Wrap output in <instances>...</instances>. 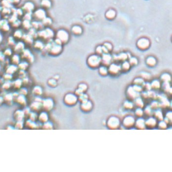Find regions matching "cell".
Instances as JSON below:
<instances>
[{"label": "cell", "mask_w": 172, "mask_h": 172, "mask_svg": "<svg viewBox=\"0 0 172 172\" xmlns=\"http://www.w3.org/2000/svg\"><path fill=\"white\" fill-rule=\"evenodd\" d=\"M87 63L91 68H97L101 63V57L97 54H93L88 57Z\"/></svg>", "instance_id": "1"}, {"label": "cell", "mask_w": 172, "mask_h": 172, "mask_svg": "<svg viewBox=\"0 0 172 172\" xmlns=\"http://www.w3.org/2000/svg\"><path fill=\"white\" fill-rule=\"evenodd\" d=\"M54 31L50 28H47L37 31V36L42 39H47L52 38L54 36Z\"/></svg>", "instance_id": "2"}, {"label": "cell", "mask_w": 172, "mask_h": 172, "mask_svg": "<svg viewBox=\"0 0 172 172\" xmlns=\"http://www.w3.org/2000/svg\"><path fill=\"white\" fill-rule=\"evenodd\" d=\"M56 38L58 39L62 44L66 43L69 39V34L67 31L63 29H60L56 33Z\"/></svg>", "instance_id": "3"}, {"label": "cell", "mask_w": 172, "mask_h": 172, "mask_svg": "<svg viewBox=\"0 0 172 172\" xmlns=\"http://www.w3.org/2000/svg\"><path fill=\"white\" fill-rule=\"evenodd\" d=\"M136 44L139 49L141 50H146L149 48L150 43L148 38L142 37L138 40Z\"/></svg>", "instance_id": "4"}, {"label": "cell", "mask_w": 172, "mask_h": 172, "mask_svg": "<svg viewBox=\"0 0 172 172\" xmlns=\"http://www.w3.org/2000/svg\"><path fill=\"white\" fill-rule=\"evenodd\" d=\"M108 70V73L113 76L118 75L122 71L121 65L115 63H111Z\"/></svg>", "instance_id": "5"}, {"label": "cell", "mask_w": 172, "mask_h": 172, "mask_svg": "<svg viewBox=\"0 0 172 172\" xmlns=\"http://www.w3.org/2000/svg\"><path fill=\"white\" fill-rule=\"evenodd\" d=\"M112 59L113 57L109 53H103L101 55V63L104 66H109L112 63Z\"/></svg>", "instance_id": "6"}, {"label": "cell", "mask_w": 172, "mask_h": 172, "mask_svg": "<svg viewBox=\"0 0 172 172\" xmlns=\"http://www.w3.org/2000/svg\"><path fill=\"white\" fill-rule=\"evenodd\" d=\"M62 47L61 45H57L55 43L54 45H52L51 48L49 50V53L53 56H57L62 52Z\"/></svg>", "instance_id": "7"}, {"label": "cell", "mask_w": 172, "mask_h": 172, "mask_svg": "<svg viewBox=\"0 0 172 172\" xmlns=\"http://www.w3.org/2000/svg\"><path fill=\"white\" fill-rule=\"evenodd\" d=\"M77 101L76 96L72 93H68L65 96L64 101L65 103L69 105L75 104Z\"/></svg>", "instance_id": "8"}, {"label": "cell", "mask_w": 172, "mask_h": 172, "mask_svg": "<svg viewBox=\"0 0 172 172\" xmlns=\"http://www.w3.org/2000/svg\"><path fill=\"white\" fill-rule=\"evenodd\" d=\"M108 126L110 128H115L118 127L119 125V120L118 118L115 116H112L110 117L108 120Z\"/></svg>", "instance_id": "9"}, {"label": "cell", "mask_w": 172, "mask_h": 172, "mask_svg": "<svg viewBox=\"0 0 172 172\" xmlns=\"http://www.w3.org/2000/svg\"><path fill=\"white\" fill-rule=\"evenodd\" d=\"M53 101L50 98L44 99L42 102V106L46 111H50L53 107Z\"/></svg>", "instance_id": "10"}, {"label": "cell", "mask_w": 172, "mask_h": 172, "mask_svg": "<svg viewBox=\"0 0 172 172\" xmlns=\"http://www.w3.org/2000/svg\"><path fill=\"white\" fill-rule=\"evenodd\" d=\"M22 57L29 62H32L33 60V57L29 49H24L22 52Z\"/></svg>", "instance_id": "11"}, {"label": "cell", "mask_w": 172, "mask_h": 172, "mask_svg": "<svg viewBox=\"0 0 172 172\" xmlns=\"http://www.w3.org/2000/svg\"><path fill=\"white\" fill-rule=\"evenodd\" d=\"M34 16L35 18L38 20H42L46 17V12L43 9H38L36 10L34 13Z\"/></svg>", "instance_id": "12"}, {"label": "cell", "mask_w": 172, "mask_h": 172, "mask_svg": "<svg viewBox=\"0 0 172 172\" xmlns=\"http://www.w3.org/2000/svg\"><path fill=\"white\" fill-rule=\"evenodd\" d=\"M128 57V54L126 53L122 52L120 53L117 55H115L113 57V59L115 60L118 61H122V62L126 60V59Z\"/></svg>", "instance_id": "13"}, {"label": "cell", "mask_w": 172, "mask_h": 172, "mask_svg": "<svg viewBox=\"0 0 172 172\" xmlns=\"http://www.w3.org/2000/svg\"><path fill=\"white\" fill-rule=\"evenodd\" d=\"M71 31L72 33L75 35H80L83 33L82 28L79 25H75L71 28Z\"/></svg>", "instance_id": "14"}, {"label": "cell", "mask_w": 172, "mask_h": 172, "mask_svg": "<svg viewBox=\"0 0 172 172\" xmlns=\"http://www.w3.org/2000/svg\"><path fill=\"white\" fill-rule=\"evenodd\" d=\"M116 12L114 9H110L107 10L105 13V17L107 19L113 20L116 16Z\"/></svg>", "instance_id": "15"}, {"label": "cell", "mask_w": 172, "mask_h": 172, "mask_svg": "<svg viewBox=\"0 0 172 172\" xmlns=\"http://www.w3.org/2000/svg\"><path fill=\"white\" fill-rule=\"evenodd\" d=\"M134 123V119L131 116H128L125 117L123 120V124L125 126L131 127Z\"/></svg>", "instance_id": "16"}, {"label": "cell", "mask_w": 172, "mask_h": 172, "mask_svg": "<svg viewBox=\"0 0 172 172\" xmlns=\"http://www.w3.org/2000/svg\"><path fill=\"white\" fill-rule=\"evenodd\" d=\"M25 49V44L22 41L18 42L14 47V50L17 53L22 52Z\"/></svg>", "instance_id": "17"}, {"label": "cell", "mask_w": 172, "mask_h": 172, "mask_svg": "<svg viewBox=\"0 0 172 172\" xmlns=\"http://www.w3.org/2000/svg\"><path fill=\"white\" fill-rule=\"evenodd\" d=\"M146 63L149 66H154L156 64V59L154 57L149 56L146 59Z\"/></svg>", "instance_id": "18"}, {"label": "cell", "mask_w": 172, "mask_h": 172, "mask_svg": "<svg viewBox=\"0 0 172 172\" xmlns=\"http://www.w3.org/2000/svg\"><path fill=\"white\" fill-rule=\"evenodd\" d=\"M81 106H82V109L84 111H89V110L91 109L92 107V105L90 102L87 101L86 100L82 102V104Z\"/></svg>", "instance_id": "19"}, {"label": "cell", "mask_w": 172, "mask_h": 172, "mask_svg": "<svg viewBox=\"0 0 172 172\" xmlns=\"http://www.w3.org/2000/svg\"><path fill=\"white\" fill-rule=\"evenodd\" d=\"M33 47L35 49L40 50H42L44 48V45L42 42V41L39 40H37L35 41L34 42H33Z\"/></svg>", "instance_id": "20"}, {"label": "cell", "mask_w": 172, "mask_h": 172, "mask_svg": "<svg viewBox=\"0 0 172 172\" xmlns=\"http://www.w3.org/2000/svg\"><path fill=\"white\" fill-rule=\"evenodd\" d=\"M24 9L28 13H30L34 8V5L31 2H27L23 7Z\"/></svg>", "instance_id": "21"}, {"label": "cell", "mask_w": 172, "mask_h": 172, "mask_svg": "<svg viewBox=\"0 0 172 172\" xmlns=\"http://www.w3.org/2000/svg\"><path fill=\"white\" fill-rule=\"evenodd\" d=\"M22 38L23 39L25 42H26V43L31 44L33 43V38L29 34H23Z\"/></svg>", "instance_id": "22"}, {"label": "cell", "mask_w": 172, "mask_h": 172, "mask_svg": "<svg viewBox=\"0 0 172 172\" xmlns=\"http://www.w3.org/2000/svg\"><path fill=\"white\" fill-rule=\"evenodd\" d=\"M39 120L41 122H46L47 121L48 119V116L46 113L45 112H42L40 114L39 116H38Z\"/></svg>", "instance_id": "23"}, {"label": "cell", "mask_w": 172, "mask_h": 172, "mask_svg": "<svg viewBox=\"0 0 172 172\" xmlns=\"http://www.w3.org/2000/svg\"><path fill=\"white\" fill-rule=\"evenodd\" d=\"M156 121L155 118L151 117L149 118L145 122V124L148 127H154L156 125Z\"/></svg>", "instance_id": "24"}, {"label": "cell", "mask_w": 172, "mask_h": 172, "mask_svg": "<svg viewBox=\"0 0 172 172\" xmlns=\"http://www.w3.org/2000/svg\"><path fill=\"white\" fill-rule=\"evenodd\" d=\"M130 64L129 62L126 60H125L122 62L121 65V70L124 71H127L129 70V69L130 68Z\"/></svg>", "instance_id": "25"}, {"label": "cell", "mask_w": 172, "mask_h": 172, "mask_svg": "<svg viewBox=\"0 0 172 172\" xmlns=\"http://www.w3.org/2000/svg\"><path fill=\"white\" fill-rule=\"evenodd\" d=\"M138 92L136 91L133 87L130 86L129 87L128 89H127V93L129 95V96H130L131 97H133L134 99L136 97V94H137Z\"/></svg>", "instance_id": "26"}, {"label": "cell", "mask_w": 172, "mask_h": 172, "mask_svg": "<svg viewBox=\"0 0 172 172\" xmlns=\"http://www.w3.org/2000/svg\"><path fill=\"white\" fill-rule=\"evenodd\" d=\"M99 72L102 76L107 75L108 73V70L107 66L104 65L100 66L99 68Z\"/></svg>", "instance_id": "27"}, {"label": "cell", "mask_w": 172, "mask_h": 172, "mask_svg": "<svg viewBox=\"0 0 172 172\" xmlns=\"http://www.w3.org/2000/svg\"><path fill=\"white\" fill-rule=\"evenodd\" d=\"M52 23V20L50 18L45 17L42 20V24L43 26H49Z\"/></svg>", "instance_id": "28"}, {"label": "cell", "mask_w": 172, "mask_h": 172, "mask_svg": "<svg viewBox=\"0 0 172 172\" xmlns=\"http://www.w3.org/2000/svg\"><path fill=\"white\" fill-rule=\"evenodd\" d=\"M33 93L36 95H40L42 93V89L41 87L39 86H35L32 90Z\"/></svg>", "instance_id": "29"}, {"label": "cell", "mask_w": 172, "mask_h": 172, "mask_svg": "<svg viewBox=\"0 0 172 172\" xmlns=\"http://www.w3.org/2000/svg\"><path fill=\"white\" fill-rule=\"evenodd\" d=\"M144 120L143 118H139L137 121H136V126L140 128H143L145 126V122H144Z\"/></svg>", "instance_id": "30"}, {"label": "cell", "mask_w": 172, "mask_h": 172, "mask_svg": "<svg viewBox=\"0 0 172 172\" xmlns=\"http://www.w3.org/2000/svg\"><path fill=\"white\" fill-rule=\"evenodd\" d=\"M13 35H14V37H13L14 38L19 39H21L22 38L23 34L22 31L21 30L17 29L14 31Z\"/></svg>", "instance_id": "31"}, {"label": "cell", "mask_w": 172, "mask_h": 172, "mask_svg": "<svg viewBox=\"0 0 172 172\" xmlns=\"http://www.w3.org/2000/svg\"><path fill=\"white\" fill-rule=\"evenodd\" d=\"M41 5L44 8H49L51 6V2L50 0H42Z\"/></svg>", "instance_id": "32"}, {"label": "cell", "mask_w": 172, "mask_h": 172, "mask_svg": "<svg viewBox=\"0 0 172 172\" xmlns=\"http://www.w3.org/2000/svg\"><path fill=\"white\" fill-rule=\"evenodd\" d=\"M150 86H151V87L157 89V88H159L160 87L161 85H160V82L158 80H154V81H152V82L150 84Z\"/></svg>", "instance_id": "33"}, {"label": "cell", "mask_w": 172, "mask_h": 172, "mask_svg": "<svg viewBox=\"0 0 172 172\" xmlns=\"http://www.w3.org/2000/svg\"><path fill=\"white\" fill-rule=\"evenodd\" d=\"M22 26L24 29H29L31 26V24H30L29 20H24L22 23Z\"/></svg>", "instance_id": "34"}, {"label": "cell", "mask_w": 172, "mask_h": 172, "mask_svg": "<svg viewBox=\"0 0 172 172\" xmlns=\"http://www.w3.org/2000/svg\"><path fill=\"white\" fill-rule=\"evenodd\" d=\"M42 106V104L41 105L39 102H35L32 103L31 105V108L35 111L39 110V108Z\"/></svg>", "instance_id": "35"}, {"label": "cell", "mask_w": 172, "mask_h": 172, "mask_svg": "<svg viewBox=\"0 0 172 172\" xmlns=\"http://www.w3.org/2000/svg\"><path fill=\"white\" fill-rule=\"evenodd\" d=\"M130 65H135L138 63V59L136 57H129V61H128Z\"/></svg>", "instance_id": "36"}, {"label": "cell", "mask_w": 172, "mask_h": 172, "mask_svg": "<svg viewBox=\"0 0 172 172\" xmlns=\"http://www.w3.org/2000/svg\"><path fill=\"white\" fill-rule=\"evenodd\" d=\"M18 101L19 103L22 105L26 104V100L25 99V97L24 95H20L18 97Z\"/></svg>", "instance_id": "37"}, {"label": "cell", "mask_w": 172, "mask_h": 172, "mask_svg": "<svg viewBox=\"0 0 172 172\" xmlns=\"http://www.w3.org/2000/svg\"><path fill=\"white\" fill-rule=\"evenodd\" d=\"M161 78L164 82H168L169 80L171 79V77L170 75H169L168 74L165 73L162 75V76L161 77Z\"/></svg>", "instance_id": "38"}, {"label": "cell", "mask_w": 172, "mask_h": 172, "mask_svg": "<svg viewBox=\"0 0 172 172\" xmlns=\"http://www.w3.org/2000/svg\"><path fill=\"white\" fill-rule=\"evenodd\" d=\"M135 85H139V86H143L144 84V80L142 78H136L134 81Z\"/></svg>", "instance_id": "39"}, {"label": "cell", "mask_w": 172, "mask_h": 172, "mask_svg": "<svg viewBox=\"0 0 172 172\" xmlns=\"http://www.w3.org/2000/svg\"><path fill=\"white\" fill-rule=\"evenodd\" d=\"M12 62L15 64H18L20 62V57L18 55H14L12 58Z\"/></svg>", "instance_id": "40"}, {"label": "cell", "mask_w": 172, "mask_h": 172, "mask_svg": "<svg viewBox=\"0 0 172 172\" xmlns=\"http://www.w3.org/2000/svg\"><path fill=\"white\" fill-rule=\"evenodd\" d=\"M26 125L28 127L31 128H34L37 126L33 121H31L30 120H29L27 121Z\"/></svg>", "instance_id": "41"}, {"label": "cell", "mask_w": 172, "mask_h": 172, "mask_svg": "<svg viewBox=\"0 0 172 172\" xmlns=\"http://www.w3.org/2000/svg\"><path fill=\"white\" fill-rule=\"evenodd\" d=\"M28 66H29V64L28 62L26 61L21 62L19 64V67L21 70H25L28 68Z\"/></svg>", "instance_id": "42"}, {"label": "cell", "mask_w": 172, "mask_h": 172, "mask_svg": "<svg viewBox=\"0 0 172 172\" xmlns=\"http://www.w3.org/2000/svg\"><path fill=\"white\" fill-rule=\"evenodd\" d=\"M95 52H96V54L98 55H100V56L102 55L103 54L102 46L99 45L97 46L95 49Z\"/></svg>", "instance_id": "43"}, {"label": "cell", "mask_w": 172, "mask_h": 172, "mask_svg": "<svg viewBox=\"0 0 172 172\" xmlns=\"http://www.w3.org/2000/svg\"><path fill=\"white\" fill-rule=\"evenodd\" d=\"M17 67L16 66H15L14 65H13L10 66L7 69V71H8L7 72L8 74H12V73L16 71L17 70Z\"/></svg>", "instance_id": "44"}, {"label": "cell", "mask_w": 172, "mask_h": 172, "mask_svg": "<svg viewBox=\"0 0 172 172\" xmlns=\"http://www.w3.org/2000/svg\"><path fill=\"white\" fill-rule=\"evenodd\" d=\"M103 46L108 50V51L110 52L113 49V46L112 45L109 43V42H105L103 44Z\"/></svg>", "instance_id": "45"}, {"label": "cell", "mask_w": 172, "mask_h": 172, "mask_svg": "<svg viewBox=\"0 0 172 172\" xmlns=\"http://www.w3.org/2000/svg\"><path fill=\"white\" fill-rule=\"evenodd\" d=\"M53 128L52 124L50 122H46L43 125V128L45 129H51Z\"/></svg>", "instance_id": "46"}, {"label": "cell", "mask_w": 172, "mask_h": 172, "mask_svg": "<svg viewBox=\"0 0 172 172\" xmlns=\"http://www.w3.org/2000/svg\"><path fill=\"white\" fill-rule=\"evenodd\" d=\"M23 84V82L22 80H21V79H17V80L15 81V83H14V85L17 88H19L21 87V86H22Z\"/></svg>", "instance_id": "47"}, {"label": "cell", "mask_w": 172, "mask_h": 172, "mask_svg": "<svg viewBox=\"0 0 172 172\" xmlns=\"http://www.w3.org/2000/svg\"><path fill=\"white\" fill-rule=\"evenodd\" d=\"M79 88L83 92L86 91V90L87 89V86L84 84H81L79 86Z\"/></svg>", "instance_id": "48"}, {"label": "cell", "mask_w": 172, "mask_h": 172, "mask_svg": "<svg viewBox=\"0 0 172 172\" xmlns=\"http://www.w3.org/2000/svg\"><path fill=\"white\" fill-rule=\"evenodd\" d=\"M37 118V115L34 113H31L29 115V119L31 121H34Z\"/></svg>", "instance_id": "49"}, {"label": "cell", "mask_w": 172, "mask_h": 172, "mask_svg": "<svg viewBox=\"0 0 172 172\" xmlns=\"http://www.w3.org/2000/svg\"><path fill=\"white\" fill-rule=\"evenodd\" d=\"M12 50L11 49H9V48H7L5 50L4 53H3V54L4 55H6V56H10L12 55Z\"/></svg>", "instance_id": "50"}, {"label": "cell", "mask_w": 172, "mask_h": 172, "mask_svg": "<svg viewBox=\"0 0 172 172\" xmlns=\"http://www.w3.org/2000/svg\"><path fill=\"white\" fill-rule=\"evenodd\" d=\"M48 84L50 86H56L57 83H56V81L55 80H54V79H50L48 81Z\"/></svg>", "instance_id": "51"}, {"label": "cell", "mask_w": 172, "mask_h": 172, "mask_svg": "<svg viewBox=\"0 0 172 172\" xmlns=\"http://www.w3.org/2000/svg\"><path fill=\"white\" fill-rule=\"evenodd\" d=\"M136 103H137V105L139 106V107H142L143 106V102L142 101V99H140V98H138L136 100Z\"/></svg>", "instance_id": "52"}, {"label": "cell", "mask_w": 172, "mask_h": 172, "mask_svg": "<svg viewBox=\"0 0 172 172\" xmlns=\"http://www.w3.org/2000/svg\"><path fill=\"white\" fill-rule=\"evenodd\" d=\"M124 107L125 108H129L130 109L133 107L132 103L130 102H125V103H124Z\"/></svg>", "instance_id": "53"}, {"label": "cell", "mask_w": 172, "mask_h": 172, "mask_svg": "<svg viewBox=\"0 0 172 172\" xmlns=\"http://www.w3.org/2000/svg\"><path fill=\"white\" fill-rule=\"evenodd\" d=\"M143 111L140 109H138L136 110V114L137 115H138V116H141L143 115Z\"/></svg>", "instance_id": "54"}, {"label": "cell", "mask_w": 172, "mask_h": 172, "mask_svg": "<svg viewBox=\"0 0 172 172\" xmlns=\"http://www.w3.org/2000/svg\"><path fill=\"white\" fill-rule=\"evenodd\" d=\"M20 92H21V95H27V89L25 88H21V89L20 90Z\"/></svg>", "instance_id": "55"}, {"label": "cell", "mask_w": 172, "mask_h": 172, "mask_svg": "<svg viewBox=\"0 0 172 172\" xmlns=\"http://www.w3.org/2000/svg\"><path fill=\"white\" fill-rule=\"evenodd\" d=\"M14 37H9V40H8V43L10 44V45H13L15 44V42H12V41H14Z\"/></svg>", "instance_id": "56"}, {"label": "cell", "mask_w": 172, "mask_h": 172, "mask_svg": "<svg viewBox=\"0 0 172 172\" xmlns=\"http://www.w3.org/2000/svg\"><path fill=\"white\" fill-rule=\"evenodd\" d=\"M11 3H19L20 0H9Z\"/></svg>", "instance_id": "57"}, {"label": "cell", "mask_w": 172, "mask_h": 172, "mask_svg": "<svg viewBox=\"0 0 172 172\" xmlns=\"http://www.w3.org/2000/svg\"><path fill=\"white\" fill-rule=\"evenodd\" d=\"M4 54H3L1 53H0V59H3L4 58Z\"/></svg>", "instance_id": "58"}, {"label": "cell", "mask_w": 172, "mask_h": 172, "mask_svg": "<svg viewBox=\"0 0 172 172\" xmlns=\"http://www.w3.org/2000/svg\"><path fill=\"white\" fill-rule=\"evenodd\" d=\"M2 40V35L1 33V32H0V43H1Z\"/></svg>", "instance_id": "59"}]
</instances>
